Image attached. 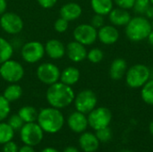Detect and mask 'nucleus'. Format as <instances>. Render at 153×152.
I'll return each instance as SVG.
<instances>
[{"label": "nucleus", "instance_id": "f03ea898", "mask_svg": "<svg viewBox=\"0 0 153 152\" xmlns=\"http://www.w3.org/2000/svg\"><path fill=\"white\" fill-rule=\"evenodd\" d=\"M38 124L41 129L48 133L59 132L65 124V118L62 112L56 108H45L39 112Z\"/></svg>", "mask_w": 153, "mask_h": 152}, {"label": "nucleus", "instance_id": "4be33fe9", "mask_svg": "<svg viewBox=\"0 0 153 152\" xmlns=\"http://www.w3.org/2000/svg\"><path fill=\"white\" fill-rule=\"evenodd\" d=\"M91 5L95 13L104 16L113 9V0H91Z\"/></svg>", "mask_w": 153, "mask_h": 152}, {"label": "nucleus", "instance_id": "a19ab883", "mask_svg": "<svg viewBox=\"0 0 153 152\" xmlns=\"http://www.w3.org/2000/svg\"><path fill=\"white\" fill-rule=\"evenodd\" d=\"M63 152H79V151H78V149H77V148H75V147L69 146V147L65 148Z\"/></svg>", "mask_w": 153, "mask_h": 152}, {"label": "nucleus", "instance_id": "39448f33", "mask_svg": "<svg viewBox=\"0 0 153 152\" xmlns=\"http://www.w3.org/2000/svg\"><path fill=\"white\" fill-rule=\"evenodd\" d=\"M0 75L9 83H17L24 76V68L18 61L9 59L0 65Z\"/></svg>", "mask_w": 153, "mask_h": 152}, {"label": "nucleus", "instance_id": "f8f14e48", "mask_svg": "<svg viewBox=\"0 0 153 152\" xmlns=\"http://www.w3.org/2000/svg\"><path fill=\"white\" fill-rule=\"evenodd\" d=\"M74 40L80 42L84 46L93 44L98 39V31L91 24H80L73 32Z\"/></svg>", "mask_w": 153, "mask_h": 152}, {"label": "nucleus", "instance_id": "c03bdc74", "mask_svg": "<svg viewBox=\"0 0 153 152\" xmlns=\"http://www.w3.org/2000/svg\"><path fill=\"white\" fill-rule=\"evenodd\" d=\"M149 132L153 136V119L152 120V122L150 123V125H149Z\"/></svg>", "mask_w": 153, "mask_h": 152}, {"label": "nucleus", "instance_id": "cd10ccee", "mask_svg": "<svg viewBox=\"0 0 153 152\" xmlns=\"http://www.w3.org/2000/svg\"><path fill=\"white\" fill-rule=\"evenodd\" d=\"M95 135L97 136L100 142H102V143H107V142H110L113 137L112 130L109 128V126L97 130Z\"/></svg>", "mask_w": 153, "mask_h": 152}, {"label": "nucleus", "instance_id": "0eeeda50", "mask_svg": "<svg viewBox=\"0 0 153 152\" xmlns=\"http://www.w3.org/2000/svg\"><path fill=\"white\" fill-rule=\"evenodd\" d=\"M43 132L39 124L35 122L25 123L21 128L20 136L24 144L33 147L39 144L43 140Z\"/></svg>", "mask_w": 153, "mask_h": 152}, {"label": "nucleus", "instance_id": "dca6fc26", "mask_svg": "<svg viewBox=\"0 0 153 152\" xmlns=\"http://www.w3.org/2000/svg\"><path fill=\"white\" fill-rule=\"evenodd\" d=\"M45 53L51 59H61L65 55V47L62 41L56 39H52L47 41L44 45Z\"/></svg>", "mask_w": 153, "mask_h": 152}, {"label": "nucleus", "instance_id": "49530a36", "mask_svg": "<svg viewBox=\"0 0 153 152\" xmlns=\"http://www.w3.org/2000/svg\"><path fill=\"white\" fill-rule=\"evenodd\" d=\"M151 24H152V30H153V20H152V22H151Z\"/></svg>", "mask_w": 153, "mask_h": 152}, {"label": "nucleus", "instance_id": "ea45409f", "mask_svg": "<svg viewBox=\"0 0 153 152\" xmlns=\"http://www.w3.org/2000/svg\"><path fill=\"white\" fill-rule=\"evenodd\" d=\"M145 15H146V18L147 19H152L153 20V5L152 4H151L150 6H149V8L147 9V11L145 12V13H144Z\"/></svg>", "mask_w": 153, "mask_h": 152}, {"label": "nucleus", "instance_id": "6e6552de", "mask_svg": "<svg viewBox=\"0 0 153 152\" xmlns=\"http://www.w3.org/2000/svg\"><path fill=\"white\" fill-rule=\"evenodd\" d=\"M74 102L76 110L86 115L96 108L98 99L91 90H83L75 96Z\"/></svg>", "mask_w": 153, "mask_h": 152}, {"label": "nucleus", "instance_id": "423d86ee", "mask_svg": "<svg viewBox=\"0 0 153 152\" xmlns=\"http://www.w3.org/2000/svg\"><path fill=\"white\" fill-rule=\"evenodd\" d=\"M88 124L95 131L109 126L112 121L111 111L105 107L95 108L88 114Z\"/></svg>", "mask_w": 153, "mask_h": 152}, {"label": "nucleus", "instance_id": "c85d7f7f", "mask_svg": "<svg viewBox=\"0 0 153 152\" xmlns=\"http://www.w3.org/2000/svg\"><path fill=\"white\" fill-rule=\"evenodd\" d=\"M104 58V53L100 48L95 47L87 53V59L92 64H98Z\"/></svg>", "mask_w": 153, "mask_h": 152}, {"label": "nucleus", "instance_id": "6ab92c4d", "mask_svg": "<svg viewBox=\"0 0 153 152\" xmlns=\"http://www.w3.org/2000/svg\"><path fill=\"white\" fill-rule=\"evenodd\" d=\"M108 15L110 22L115 26H126L131 20L128 11L120 7L113 8Z\"/></svg>", "mask_w": 153, "mask_h": 152}, {"label": "nucleus", "instance_id": "de8ad7c7", "mask_svg": "<svg viewBox=\"0 0 153 152\" xmlns=\"http://www.w3.org/2000/svg\"><path fill=\"white\" fill-rule=\"evenodd\" d=\"M150 2H151V4H152L153 5V0H150Z\"/></svg>", "mask_w": 153, "mask_h": 152}, {"label": "nucleus", "instance_id": "c756f323", "mask_svg": "<svg viewBox=\"0 0 153 152\" xmlns=\"http://www.w3.org/2000/svg\"><path fill=\"white\" fill-rule=\"evenodd\" d=\"M10 110V102L3 95H0V122L8 116Z\"/></svg>", "mask_w": 153, "mask_h": 152}, {"label": "nucleus", "instance_id": "e433bc0d", "mask_svg": "<svg viewBox=\"0 0 153 152\" xmlns=\"http://www.w3.org/2000/svg\"><path fill=\"white\" fill-rule=\"evenodd\" d=\"M39 4L45 9H49L52 8L56 5L57 0H37Z\"/></svg>", "mask_w": 153, "mask_h": 152}, {"label": "nucleus", "instance_id": "79ce46f5", "mask_svg": "<svg viewBox=\"0 0 153 152\" xmlns=\"http://www.w3.org/2000/svg\"><path fill=\"white\" fill-rule=\"evenodd\" d=\"M41 152H59L57 150H56L55 148H50V147H48V148H45L44 150H42Z\"/></svg>", "mask_w": 153, "mask_h": 152}, {"label": "nucleus", "instance_id": "5701e85b", "mask_svg": "<svg viewBox=\"0 0 153 152\" xmlns=\"http://www.w3.org/2000/svg\"><path fill=\"white\" fill-rule=\"evenodd\" d=\"M22 95V87L17 83H11L8 85L3 93V96L9 101L13 102L18 100Z\"/></svg>", "mask_w": 153, "mask_h": 152}, {"label": "nucleus", "instance_id": "a211bd4d", "mask_svg": "<svg viewBox=\"0 0 153 152\" xmlns=\"http://www.w3.org/2000/svg\"><path fill=\"white\" fill-rule=\"evenodd\" d=\"M59 13H60V17L70 22L78 19L82 15V9L79 4L74 2H70L62 5Z\"/></svg>", "mask_w": 153, "mask_h": 152}, {"label": "nucleus", "instance_id": "72a5a7b5", "mask_svg": "<svg viewBox=\"0 0 153 152\" xmlns=\"http://www.w3.org/2000/svg\"><path fill=\"white\" fill-rule=\"evenodd\" d=\"M113 1L118 7L126 9V10L132 9L135 2V0H113Z\"/></svg>", "mask_w": 153, "mask_h": 152}, {"label": "nucleus", "instance_id": "f3484780", "mask_svg": "<svg viewBox=\"0 0 153 152\" xmlns=\"http://www.w3.org/2000/svg\"><path fill=\"white\" fill-rule=\"evenodd\" d=\"M100 141L97 136L90 132L82 133L79 138L80 148L84 152H95L100 147Z\"/></svg>", "mask_w": 153, "mask_h": 152}, {"label": "nucleus", "instance_id": "58836bf2", "mask_svg": "<svg viewBox=\"0 0 153 152\" xmlns=\"http://www.w3.org/2000/svg\"><path fill=\"white\" fill-rule=\"evenodd\" d=\"M18 152H35L34 149L32 148V146H30V145H24L22 146V148L19 149Z\"/></svg>", "mask_w": 153, "mask_h": 152}, {"label": "nucleus", "instance_id": "b1692460", "mask_svg": "<svg viewBox=\"0 0 153 152\" xmlns=\"http://www.w3.org/2000/svg\"><path fill=\"white\" fill-rule=\"evenodd\" d=\"M18 115L24 123H33L38 119L39 112L34 107L24 106L19 109Z\"/></svg>", "mask_w": 153, "mask_h": 152}, {"label": "nucleus", "instance_id": "2f4dec72", "mask_svg": "<svg viewBox=\"0 0 153 152\" xmlns=\"http://www.w3.org/2000/svg\"><path fill=\"white\" fill-rule=\"evenodd\" d=\"M7 124L13 129V131H17V130H21V128L23 126L24 122L22 121V119L20 117V116L17 115H13L10 116V118L8 119Z\"/></svg>", "mask_w": 153, "mask_h": 152}, {"label": "nucleus", "instance_id": "aec40b11", "mask_svg": "<svg viewBox=\"0 0 153 152\" xmlns=\"http://www.w3.org/2000/svg\"><path fill=\"white\" fill-rule=\"evenodd\" d=\"M80 71L74 66H68L60 73L59 81L66 85L73 86L80 80Z\"/></svg>", "mask_w": 153, "mask_h": 152}, {"label": "nucleus", "instance_id": "9d476101", "mask_svg": "<svg viewBox=\"0 0 153 152\" xmlns=\"http://www.w3.org/2000/svg\"><path fill=\"white\" fill-rule=\"evenodd\" d=\"M24 23L22 17L13 12H5L0 16V27L11 35L20 33L23 29Z\"/></svg>", "mask_w": 153, "mask_h": 152}, {"label": "nucleus", "instance_id": "20e7f679", "mask_svg": "<svg viewBox=\"0 0 153 152\" xmlns=\"http://www.w3.org/2000/svg\"><path fill=\"white\" fill-rule=\"evenodd\" d=\"M151 79L150 68L143 64L131 66L126 73V84L132 89L142 88Z\"/></svg>", "mask_w": 153, "mask_h": 152}, {"label": "nucleus", "instance_id": "a18cd8bd", "mask_svg": "<svg viewBox=\"0 0 153 152\" xmlns=\"http://www.w3.org/2000/svg\"><path fill=\"white\" fill-rule=\"evenodd\" d=\"M119 152H134V151H129V150H122V151H120Z\"/></svg>", "mask_w": 153, "mask_h": 152}, {"label": "nucleus", "instance_id": "4c0bfd02", "mask_svg": "<svg viewBox=\"0 0 153 152\" xmlns=\"http://www.w3.org/2000/svg\"><path fill=\"white\" fill-rule=\"evenodd\" d=\"M6 8H7V1L0 0V16L6 12Z\"/></svg>", "mask_w": 153, "mask_h": 152}, {"label": "nucleus", "instance_id": "9b49d317", "mask_svg": "<svg viewBox=\"0 0 153 152\" xmlns=\"http://www.w3.org/2000/svg\"><path fill=\"white\" fill-rule=\"evenodd\" d=\"M59 68L52 63H43L39 65L36 71V75L39 82L46 85H51L59 82L60 79Z\"/></svg>", "mask_w": 153, "mask_h": 152}, {"label": "nucleus", "instance_id": "4468645a", "mask_svg": "<svg viewBox=\"0 0 153 152\" xmlns=\"http://www.w3.org/2000/svg\"><path fill=\"white\" fill-rule=\"evenodd\" d=\"M67 125L69 128L76 133H82L85 132L89 124L88 118L85 114L81 113L79 111L73 112L67 118Z\"/></svg>", "mask_w": 153, "mask_h": 152}, {"label": "nucleus", "instance_id": "c9c22d12", "mask_svg": "<svg viewBox=\"0 0 153 152\" xmlns=\"http://www.w3.org/2000/svg\"><path fill=\"white\" fill-rule=\"evenodd\" d=\"M18 151H19L18 146L13 142L10 141V142L4 144L3 152H18Z\"/></svg>", "mask_w": 153, "mask_h": 152}, {"label": "nucleus", "instance_id": "7c9ffc66", "mask_svg": "<svg viewBox=\"0 0 153 152\" xmlns=\"http://www.w3.org/2000/svg\"><path fill=\"white\" fill-rule=\"evenodd\" d=\"M150 5H151L150 0H135L133 8L136 13L144 14Z\"/></svg>", "mask_w": 153, "mask_h": 152}, {"label": "nucleus", "instance_id": "a878e982", "mask_svg": "<svg viewBox=\"0 0 153 152\" xmlns=\"http://www.w3.org/2000/svg\"><path fill=\"white\" fill-rule=\"evenodd\" d=\"M141 97L146 104L153 106V78H151L142 87Z\"/></svg>", "mask_w": 153, "mask_h": 152}, {"label": "nucleus", "instance_id": "bb28decb", "mask_svg": "<svg viewBox=\"0 0 153 152\" xmlns=\"http://www.w3.org/2000/svg\"><path fill=\"white\" fill-rule=\"evenodd\" d=\"M14 131L7 124L0 122V144H4L13 138Z\"/></svg>", "mask_w": 153, "mask_h": 152}, {"label": "nucleus", "instance_id": "473e14b6", "mask_svg": "<svg viewBox=\"0 0 153 152\" xmlns=\"http://www.w3.org/2000/svg\"><path fill=\"white\" fill-rule=\"evenodd\" d=\"M69 27V22L62 17H59L54 22V29L58 33H64L67 30Z\"/></svg>", "mask_w": 153, "mask_h": 152}, {"label": "nucleus", "instance_id": "09e8293b", "mask_svg": "<svg viewBox=\"0 0 153 152\" xmlns=\"http://www.w3.org/2000/svg\"><path fill=\"white\" fill-rule=\"evenodd\" d=\"M0 79H2V78H1V75H0Z\"/></svg>", "mask_w": 153, "mask_h": 152}, {"label": "nucleus", "instance_id": "37998d69", "mask_svg": "<svg viewBox=\"0 0 153 152\" xmlns=\"http://www.w3.org/2000/svg\"><path fill=\"white\" fill-rule=\"evenodd\" d=\"M148 40H149V42H150V44L153 46V30H152V31H151V33L149 34V36H148Z\"/></svg>", "mask_w": 153, "mask_h": 152}, {"label": "nucleus", "instance_id": "ddd939ff", "mask_svg": "<svg viewBox=\"0 0 153 152\" xmlns=\"http://www.w3.org/2000/svg\"><path fill=\"white\" fill-rule=\"evenodd\" d=\"M87 50L84 45L74 40L71 41L65 47V54L74 63H80L87 58Z\"/></svg>", "mask_w": 153, "mask_h": 152}, {"label": "nucleus", "instance_id": "1a4fd4ad", "mask_svg": "<svg viewBox=\"0 0 153 152\" xmlns=\"http://www.w3.org/2000/svg\"><path fill=\"white\" fill-rule=\"evenodd\" d=\"M44 45L36 40L29 41L25 43L21 51V56L22 59L29 64H35L40 61L45 55Z\"/></svg>", "mask_w": 153, "mask_h": 152}, {"label": "nucleus", "instance_id": "393cba45", "mask_svg": "<svg viewBox=\"0 0 153 152\" xmlns=\"http://www.w3.org/2000/svg\"><path fill=\"white\" fill-rule=\"evenodd\" d=\"M13 47L5 39L0 37V65L12 58Z\"/></svg>", "mask_w": 153, "mask_h": 152}, {"label": "nucleus", "instance_id": "f704fd0d", "mask_svg": "<svg viewBox=\"0 0 153 152\" xmlns=\"http://www.w3.org/2000/svg\"><path fill=\"white\" fill-rule=\"evenodd\" d=\"M91 24L95 29H100L102 26H104V17H103V15L95 13V15L91 18Z\"/></svg>", "mask_w": 153, "mask_h": 152}, {"label": "nucleus", "instance_id": "412c9836", "mask_svg": "<svg viewBox=\"0 0 153 152\" xmlns=\"http://www.w3.org/2000/svg\"><path fill=\"white\" fill-rule=\"evenodd\" d=\"M127 64L125 59L123 58H117L115 59L109 68V76L112 80L118 81L124 77L126 73Z\"/></svg>", "mask_w": 153, "mask_h": 152}, {"label": "nucleus", "instance_id": "2eb2a0df", "mask_svg": "<svg viewBox=\"0 0 153 152\" xmlns=\"http://www.w3.org/2000/svg\"><path fill=\"white\" fill-rule=\"evenodd\" d=\"M119 38L118 30L113 25H104L98 30V39L104 45L115 44Z\"/></svg>", "mask_w": 153, "mask_h": 152}, {"label": "nucleus", "instance_id": "f257e3e1", "mask_svg": "<svg viewBox=\"0 0 153 152\" xmlns=\"http://www.w3.org/2000/svg\"><path fill=\"white\" fill-rule=\"evenodd\" d=\"M75 98L72 86L66 85L60 81L49 85L46 92V99L50 107L61 109L70 106Z\"/></svg>", "mask_w": 153, "mask_h": 152}, {"label": "nucleus", "instance_id": "7ed1b4c3", "mask_svg": "<svg viewBox=\"0 0 153 152\" xmlns=\"http://www.w3.org/2000/svg\"><path fill=\"white\" fill-rule=\"evenodd\" d=\"M152 28L151 22L143 16H135L131 18L126 25V37L134 42H139L148 38Z\"/></svg>", "mask_w": 153, "mask_h": 152}]
</instances>
